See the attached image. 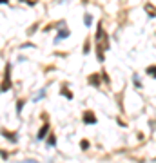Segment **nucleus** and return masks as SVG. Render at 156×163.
<instances>
[{"mask_svg":"<svg viewBox=\"0 0 156 163\" xmlns=\"http://www.w3.org/2000/svg\"><path fill=\"white\" fill-rule=\"evenodd\" d=\"M9 89H11V64L5 65V78H4V82L0 85V91L2 93L4 91H9Z\"/></svg>","mask_w":156,"mask_h":163,"instance_id":"obj_1","label":"nucleus"},{"mask_svg":"<svg viewBox=\"0 0 156 163\" xmlns=\"http://www.w3.org/2000/svg\"><path fill=\"white\" fill-rule=\"evenodd\" d=\"M69 34H71V31H69L67 27H64V29H62V31H60V33L56 34V38H55V44H58L60 40H65V38H67Z\"/></svg>","mask_w":156,"mask_h":163,"instance_id":"obj_2","label":"nucleus"},{"mask_svg":"<svg viewBox=\"0 0 156 163\" xmlns=\"http://www.w3.org/2000/svg\"><path fill=\"white\" fill-rule=\"evenodd\" d=\"M84 123H87V125L96 123V116H95L91 111H85V114H84Z\"/></svg>","mask_w":156,"mask_h":163,"instance_id":"obj_3","label":"nucleus"},{"mask_svg":"<svg viewBox=\"0 0 156 163\" xmlns=\"http://www.w3.org/2000/svg\"><path fill=\"white\" fill-rule=\"evenodd\" d=\"M47 132H49V123H44V125H42V129H40V131H38V134H36V140H38V142H40V140H44Z\"/></svg>","mask_w":156,"mask_h":163,"instance_id":"obj_4","label":"nucleus"},{"mask_svg":"<svg viewBox=\"0 0 156 163\" xmlns=\"http://www.w3.org/2000/svg\"><path fill=\"white\" fill-rule=\"evenodd\" d=\"M102 38H104V25L98 24V27H96V44H100Z\"/></svg>","mask_w":156,"mask_h":163,"instance_id":"obj_5","label":"nucleus"},{"mask_svg":"<svg viewBox=\"0 0 156 163\" xmlns=\"http://www.w3.org/2000/svg\"><path fill=\"white\" fill-rule=\"evenodd\" d=\"M96 58H98V62H104V47H102V44L96 45Z\"/></svg>","mask_w":156,"mask_h":163,"instance_id":"obj_6","label":"nucleus"},{"mask_svg":"<svg viewBox=\"0 0 156 163\" xmlns=\"http://www.w3.org/2000/svg\"><path fill=\"white\" fill-rule=\"evenodd\" d=\"M89 83H93L95 87H98V85H100V76H98V74H91V76H89Z\"/></svg>","mask_w":156,"mask_h":163,"instance_id":"obj_7","label":"nucleus"},{"mask_svg":"<svg viewBox=\"0 0 156 163\" xmlns=\"http://www.w3.org/2000/svg\"><path fill=\"white\" fill-rule=\"evenodd\" d=\"M45 93H47V89H45V87H44V89H40V91H38V94L33 98V102H40V100L45 96Z\"/></svg>","mask_w":156,"mask_h":163,"instance_id":"obj_8","label":"nucleus"},{"mask_svg":"<svg viewBox=\"0 0 156 163\" xmlns=\"http://www.w3.org/2000/svg\"><path fill=\"white\" fill-rule=\"evenodd\" d=\"M84 24H85L87 27H91V24H93V16H91L89 13H85V15H84Z\"/></svg>","mask_w":156,"mask_h":163,"instance_id":"obj_9","label":"nucleus"},{"mask_svg":"<svg viewBox=\"0 0 156 163\" xmlns=\"http://www.w3.org/2000/svg\"><path fill=\"white\" fill-rule=\"evenodd\" d=\"M2 134H4V136H7V138H9V142H13V143L16 142V134H15V132H7V131H2Z\"/></svg>","mask_w":156,"mask_h":163,"instance_id":"obj_10","label":"nucleus"},{"mask_svg":"<svg viewBox=\"0 0 156 163\" xmlns=\"http://www.w3.org/2000/svg\"><path fill=\"white\" fill-rule=\"evenodd\" d=\"M31 47L35 49V44H31V42H25V44H22V45H20V49H31Z\"/></svg>","mask_w":156,"mask_h":163,"instance_id":"obj_11","label":"nucleus"},{"mask_svg":"<svg viewBox=\"0 0 156 163\" xmlns=\"http://www.w3.org/2000/svg\"><path fill=\"white\" fill-rule=\"evenodd\" d=\"M62 93H64V94H65V98H69V100H71V98H73V94H71V93H69V91H67V89H65V87H64V89H62Z\"/></svg>","mask_w":156,"mask_h":163,"instance_id":"obj_12","label":"nucleus"},{"mask_svg":"<svg viewBox=\"0 0 156 163\" xmlns=\"http://www.w3.org/2000/svg\"><path fill=\"white\" fill-rule=\"evenodd\" d=\"M56 145V140H55V136H51L49 138V147H55Z\"/></svg>","mask_w":156,"mask_h":163,"instance_id":"obj_13","label":"nucleus"},{"mask_svg":"<svg viewBox=\"0 0 156 163\" xmlns=\"http://www.w3.org/2000/svg\"><path fill=\"white\" fill-rule=\"evenodd\" d=\"M147 74H151V76H154V65H151V67L147 69Z\"/></svg>","mask_w":156,"mask_h":163,"instance_id":"obj_14","label":"nucleus"},{"mask_svg":"<svg viewBox=\"0 0 156 163\" xmlns=\"http://www.w3.org/2000/svg\"><path fill=\"white\" fill-rule=\"evenodd\" d=\"M22 107H24V102H18V103H16V112H20Z\"/></svg>","mask_w":156,"mask_h":163,"instance_id":"obj_15","label":"nucleus"},{"mask_svg":"<svg viewBox=\"0 0 156 163\" xmlns=\"http://www.w3.org/2000/svg\"><path fill=\"white\" fill-rule=\"evenodd\" d=\"M87 147H89V142H82V149H84V151H85V149H87Z\"/></svg>","mask_w":156,"mask_h":163,"instance_id":"obj_16","label":"nucleus"},{"mask_svg":"<svg viewBox=\"0 0 156 163\" xmlns=\"http://www.w3.org/2000/svg\"><path fill=\"white\" fill-rule=\"evenodd\" d=\"M22 2H25L27 5H35V0H22Z\"/></svg>","mask_w":156,"mask_h":163,"instance_id":"obj_17","label":"nucleus"},{"mask_svg":"<svg viewBox=\"0 0 156 163\" xmlns=\"http://www.w3.org/2000/svg\"><path fill=\"white\" fill-rule=\"evenodd\" d=\"M20 163H38V161H35V160H24V161H20Z\"/></svg>","mask_w":156,"mask_h":163,"instance_id":"obj_18","label":"nucleus"},{"mask_svg":"<svg viewBox=\"0 0 156 163\" xmlns=\"http://www.w3.org/2000/svg\"><path fill=\"white\" fill-rule=\"evenodd\" d=\"M7 2H9V0H0V4H7Z\"/></svg>","mask_w":156,"mask_h":163,"instance_id":"obj_19","label":"nucleus"}]
</instances>
